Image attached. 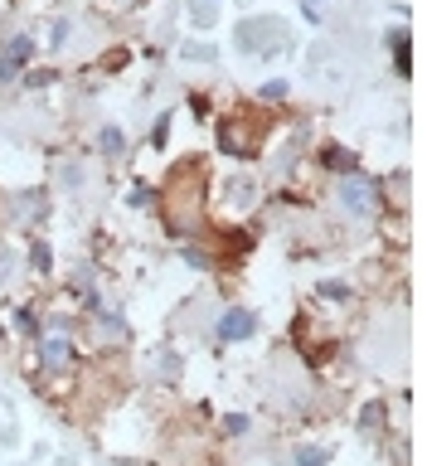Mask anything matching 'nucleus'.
<instances>
[{
	"instance_id": "nucleus-1",
	"label": "nucleus",
	"mask_w": 427,
	"mask_h": 466,
	"mask_svg": "<svg viewBox=\"0 0 427 466\" xmlns=\"http://www.w3.org/2000/svg\"><path fill=\"white\" fill-rule=\"evenodd\" d=\"M258 141H263V127H248V112H233L228 122H218V146L238 161L258 156Z\"/></svg>"
},
{
	"instance_id": "nucleus-2",
	"label": "nucleus",
	"mask_w": 427,
	"mask_h": 466,
	"mask_svg": "<svg viewBox=\"0 0 427 466\" xmlns=\"http://www.w3.org/2000/svg\"><path fill=\"white\" fill-rule=\"evenodd\" d=\"M29 54H34V39H29V34H15V39L5 44V54H0V88L15 78V68H25Z\"/></svg>"
},
{
	"instance_id": "nucleus-3",
	"label": "nucleus",
	"mask_w": 427,
	"mask_h": 466,
	"mask_svg": "<svg viewBox=\"0 0 427 466\" xmlns=\"http://www.w3.org/2000/svg\"><path fill=\"white\" fill-rule=\"evenodd\" d=\"M258 330V316L253 311H228L223 321H218V340H248Z\"/></svg>"
},
{
	"instance_id": "nucleus-4",
	"label": "nucleus",
	"mask_w": 427,
	"mask_h": 466,
	"mask_svg": "<svg viewBox=\"0 0 427 466\" xmlns=\"http://www.w3.org/2000/svg\"><path fill=\"white\" fill-rule=\"evenodd\" d=\"M340 194H345V204L354 209V214H374V199H369V194H374V185H369V180H349V185H345Z\"/></svg>"
},
{
	"instance_id": "nucleus-5",
	"label": "nucleus",
	"mask_w": 427,
	"mask_h": 466,
	"mask_svg": "<svg viewBox=\"0 0 427 466\" xmlns=\"http://www.w3.org/2000/svg\"><path fill=\"white\" fill-rule=\"evenodd\" d=\"M68 350H73V345H68L63 335H53V340H44V345H39V364H44V369H58V364L68 359Z\"/></svg>"
},
{
	"instance_id": "nucleus-6",
	"label": "nucleus",
	"mask_w": 427,
	"mask_h": 466,
	"mask_svg": "<svg viewBox=\"0 0 427 466\" xmlns=\"http://www.w3.org/2000/svg\"><path fill=\"white\" fill-rule=\"evenodd\" d=\"M29 263H34V272H49V268H53V253H49L44 238H34V243H29Z\"/></svg>"
},
{
	"instance_id": "nucleus-7",
	"label": "nucleus",
	"mask_w": 427,
	"mask_h": 466,
	"mask_svg": "<svg viewBox=\"0 0 427 466\" xmlns=\"http://www.w3.org/2000/svg\"><path fill=\"white\" fill-rule=\"evenodd\" d=\"M325 165H330V170H345V175H354V156H349V151H340V146H325Z\"/></svg>"
},
{
	"instance_id": "nucleus-8",
	"label": "nucleus",
	"mask_w": 427,
	"mask_h": 466,
	"mask_svg": "<svg viewBox=\"0 0 427 466\" xmlns=\"http://www.w3.org/2000/svg\"><path fill=\"white\" fill-rule=\"evenodd\" d=\"M330 462V447H301L296 452V466H325Z\"/></svg>"
},
{
	"instance_id": "nucleus-9",
	"label": "nucleus",
	"mask_w": 427,
	"mask_h": 466,
	"mask_svg": "<svg viewBox=\"0 0 427 466\" xmlns=\"http://www.w3.org/2000/svg\"><path fill=\"white\" fill-rule=\"evenodd\" d=\"M97 146H102L107 156H122V146H127V137H122L117 127H102V137H97Z\"/></svg>"
},
{
	"instance_id": "nucleus-10",
	"label": "nucleus",
	"mask_w": 427,
	"mask_h": 466,
	"mask_svg": "<svg viewBox=\"0 0 427 466\" xmlns=\"http://www.w3.org/2000/svg\"><path fill=\"white\" fill-rule=\"evenodd\" d=\"M394 63H399V73L408 78V29H399V34H394Z\"/></svg>"
},
{
	"instance_id": "nucleus-11",
	"label": "nucleus",
	"mask_w": 427,
	"mask_h": 466,
	"mask_svg": "<svg viewBox=\"0 0 427 466\" xmlns=\"http://www.w3.org/2000/svg\"><path fill=\"white\" fill-rule=\"evenodd\" d=\"M15 326L25 330V335H39V316H34V306H20V311H15Z\"/></svg>"
},
{
	"instance_id": "nucleus-12",
	"label": "nucleus",
	"mask_w": 427,
	"mask_h": 466,
	"mask_svg": "<svg viewBox=\"0 0 427 466\" xmlns=\"http://www.w3.org/2000/svg\"><path fill=\"white\" fill-rule=\"evenodd\" d=\"M214 15H218V0H199V5H194V25L199 29L214 25Z\"/></svg>"
},
{
	"instance_id": "nucleus-13",
	"label": "nucleus",
	"mask_w": 427,
	"mask_h": 466,
	"mask_svg": "<svg viewBox=\"0 0 427 466\" xmlns=\"http://www.w3.org/2000/svg\"><path fill=\"white\" fill-rule=\"evenodd\" d=\"M320 297H330V302H345L349 287H345V282H320Z\"/></svg>"
},
{
	"instance_id": "nucleus-14",
	"label": "nucleus",
	"mask_w": 427,
	"mask_h": 466,
	"mask_svg": "<svg viewBox=\"0 0 427 466\" xmlns=\"http://www.w3.org/2000/svg\"><path fill=\"white\" fill-rule=\"evenodd\" d=\"M287 97V83L277 78V83H263V102H282Z\"/></svg>"
},
{
	"instance_id": "nucleus-15",
	"label": "nucleus",
	"mask_w": 427,
	"mask_h": 466,
	"mask_svg": "<svg viewBox=\"0 0 427 466\" xmlns=\"http://www.w3.org/2000/svg\"><path fill=\"white\" fill-rule=\"evenodd\" d=\"M185 58H199V63H209L214 49H209V44H185Z\"/></svg>"
},
{
	"instance_id": "nucleus-16",
	"label": "nucleus",
	"mask_w": 427,
	"mask_h": 466,
	"mask_svg": "<svg viewBox=\"0 0 427 466\" xmlns=\"http://www.w3.org/2000/svg\"><path fill=\"white\" fill-rule=\"evenodd\" d=\"M223 428L238 438V433H248V418H243V413H233V418H223Z\"/></svg>"
},
{
	"instance_id": "nucleus-17",
	"label": "nucleus",
	"mask_w": 427,
	"mask_h": 466,
	"mask_svg": "<svg viewBox=\"0 0 427 466\" xmlns=\"http://www.w3.org/2000/svg\"><path fill=\"white\" fill-rule=\"evenodd\" d=\"M185 263H189V268H209V258H204L199 248H189V243H185Z\"/></svg>"
},
{
	"instance_id": "nucleus-18",
	"label": "nucleus",
	"mask_w": 427,
	"mask_h": 466,
	"mask_svg": "<svg viewBox=\"0 0 427 466\" xmlns=\"http://www.w3.org/2000/svg\"><path fill=\"white\" fill-rule=\"evenodd\" d=\"M44 83H53V73H49V68H39V73L29 68V88H44Z\"/></svg>"
},
{
	"instance_id": "nucleus-19",
	"label": "nucleus",
	"mask_w": 427,
	"mask_h": 466,
	"mask_svg": "<svg viewBox=\"0 0 427 466\" xmlns=\"http://www.w3.org/2000/svg\"><path fill=\"white\" fill-rule=\"evenodd\" d=\"M132 204H136V209H146V204H151V190H146V185H136V190H132Z\"/></svg>"
},
{
	"instance_id": "nucleus-20",
	"label": "nucleus",
	"mask_w": 427,
	"mask_h": 466,
	"mask_svg": "<svg viewBox=\"0 0 427 466\" xmlns=\"http://www.w3.org/2000/svg\"><path fill=\"white\" fill-rule=\"evenodd\" d=\"M379 413H384V403H369V408H364V428H369V433H374V423H379Z\"/></svg>"
},
{
	"instance_id": "nucleus-21",
	"label": "nucleus",
	"mask_w": 427,
	"mask_h": 466,
	"mask_svg": "<svg viewBox=\"0 0 427 466\" xmlns=\"http://www.w3.org/2000/svg\"><path fill=\"white\" fill-rule=\"evenodd\" d=\"M63 39H68V20H53V39L49 44H63Z\"/></svg>"
}]
</instances>
